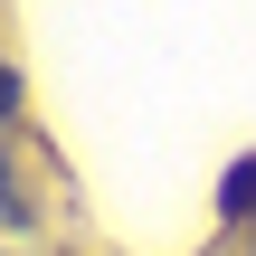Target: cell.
<instances>
[{
    "mask_svg": "<svg viewBox=\"0 0 256 256\" xmlns=\"http://www.w3.org/2000/svg\"><path fill=\"white\" fill-rule=\"evenodd\" d=\"M247 218H256V152L218 180V228H247Z\"/></svg>",
    "mask_w": 256,
    "mask_h": 256,
    "instance_id": "obj_1",
    "label": "cell"
}]
</instances>
